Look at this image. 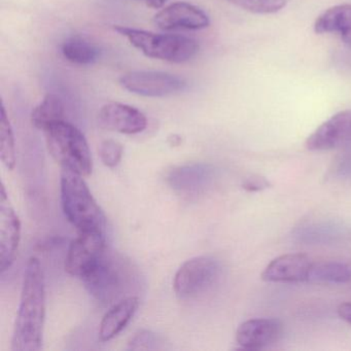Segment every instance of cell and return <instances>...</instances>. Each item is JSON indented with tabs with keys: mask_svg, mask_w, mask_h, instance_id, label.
<instances>
[{
	"mask_svg": "<svg viewBox=\"0 0 351 351\" xmlns=\"http://www.w3.org/2000/svg\"><path fill=\"white\" fill-rule=\"evenodd\" d=\"M46 318V283L38 258L28 261L24 271L21 300L12 338L13 351H40L43 348Z\"/></svg>",
	"mask_w": 351,
	"mask_h": 351,
	"instance_id": "1",
	"label": "cell"
},
{
	"mask_svg": "<svg viewBox=\"0 0 351 351\" xmlns=\"http://www.w3.org/2000/svg\"><path fill=\"white\" fill-rule=\"evenodd\" d=\"M84 176L62 168L60 190L63 213L79 232H106V217L90 192Z\"/></svg>",
	"mask_w": 351,
	"mask_h": 351,
	"instance_id": "2",
	"label": "cell"
},
{
	"mask_svg": "<svg viewBox=\"0 0 351 351\" xmlns=\"http://www.w3.org/2000/svg\"><path fill=\"white\" fill-rule=\"evenodd\" d=\"M49 153L62 168L80 176H89L93 170L91 152L81 130L67 121H61L44 131Z\"/></svg>",
	"mask_w": 351,
	"mask_h": 351,
	"instance_id": "3",
	"label": "cell"
},
{
	"mask_svg": "<svg viewBox=\"0 0 351 351\" xmlns=\"http://www.w3.org/2000/svg\"><path fill=\"white\" fill-rule=\"evenodd\" d=\"M114 29L149 58L184 63L194 58L199 51L198 43L186 36L155 34L125 26H114Z\"/></svg>",
	"mask_w": 351,
	"mask_h": 351,
	"instance_id": "4",
	"label": "cell"
},
{
	"mask_svg": "<svg viewBox=\"0 0 351 351\" xmlns=\"http://www.w3.org/2000/svg\"><path fill=\"white\" fill-rule=\"evenodd\" d=\"M132 278V268L129 263L106 252L82 280L94 299L104 305H110L122 300L130 289Z\"/></svg>",
	"mask_w": 351,
	"mask_h": 351,
	"instance_id": "5",
	"label": "cell"
},
{
	"mask_svg": "<svg viewBox=\"0 0 351 351\" xmlns=\"http://www.w3.org/2000/svg\"><path fill=\"white\" fill-rule=\"evenodd\" d=\"M219 275L221 265L215 258L206 256L191 258L174 276V293L182 300L195 299L210 289Z\"/></svg>",
	"mask_w": 351,
	"mask_h": 351,
	"instance_id": "6",
	"label": "cell"
},
{
	"mask_svg": "<svg viewBox=\"0 0 351 351\" xmlns=\"http://www.w3.org/2000/svg\"><path fill=\"white\" fill-rule=\"evenodd\" d=\"M104 232H80L71 242L65 258L64 268L69 274L83 278L106 254Z\"/></svg>",
	"mask_w": 351,
	"mask_h": 351,
	"instance_id": "7",
	"label": "cell"
},
{
	"mask_svg": "<svg viewBox=\"0 0 351 351\" xmlns=\"http://www.w3.org/2000/svg\"><path fill=\"white\" fill-rule=\"evenodd\" d=\"M120 84L127 91L145 97H165L186 87L182 77L162 71H131L121 77Z\"/></svg>",
	"mask_w": 351,
	"mask_h": 351,
	"instance_id": "8",
	"label": "cell"
},
{
	"mask_svg": "<svg viewBox=\"0 0 351 351\" xmlns=\"http://www.w3.org/2000/svg\"><path fill=\"white\" fill-rule=\"evenodd\" d=\"M21 240V223L12 206L5 186L0 194V269L5 272L11 268L17 256Z\"/></svg>",
	"mask_w": 351,
	"mask_h": 351,
	"instance_id": "9",
	"label": "cell"
},
{
	"mask_svg": "<svg viewBox=\"0 0 351 351\" xmlns=\"http://www.w3.org/2000/svg\"><path fill=\"white\" fill-rule=\"evenodd\" d=\"M351 143V110H343L322 123L305 143L311 152L330 151Z\"/></svg>",
	"mask_w": 351,
	"mask_h": 351,
	"instance_id": "10",
	"label": "cell"
},
{
	"mask_svg": "<svg viewBox=\"0 0 351 351\" xmlns=\"http://www.w3.org/2000/svg\"><path fill=\"white\" fill-rule=\"evenodd\" d=\"M97 122L100 128L122 134L134 135L147 126V117L133 106L120 102H108L100 108Z\"/></svg>",
	"mask_w": 351,
	"mask_h": 351,
	"instance_id": "11",
	"label": "cell"
},
{
	"mask_svg": "<svg viewBox=\"0 0 351 351\" xmlns=\"http://www.w3.org/2000/svg\"><path fill=\"white\" fill-rule=\"evenodd\" d=\"M154 22L158 28L166 32L204 29L210 24V20L204 11L186 1H178L163 8L155 16Z\"/></svg>",
	"mask_w": 351,
	"mask_h": 351,
	"instance_id": "12",
	"label": "cell"
},
{
	"mask_svg": "<svg viewBox=\"0 0 351 351\" xmlns=\"http://www.w3.org/2000/svg\"><path fill=\"white\" fill-rule=\"evenodd\" d=\"M283 335V324L275 318H254L238 326L236 342L244 349L258 350L274 345Z\"/></svg>",
	"mask_w": 351,
	"mask_h": 351,
	"instance_id": "13",
	"label": "cell"
},
{
	"mask_svg": "<svg viewBox=\"0 0 351 351\" xmlns=\"http://www.w3.org/2000/svg\"><path fill=\"white\" fill-rule=\"evenodd\" d=\"M312 262L303 254H287L271 261L262 273L267 282L295 283L308 281Z\"/></svg>",
	"mask_w": 351,
	"mask_h": 351,
	"instance_id": "14",
	"label": "cell"
},
{
	"mask_svg": "<svg viewBox=\"0 0 351 351\" xmlns=\"http://www.w3.org/2000/svg\"><path fill=\"white\" fill-rule=\"evenodd\" d=\"M139 307V299L134 295L124 298L114 304L102 318L99 326V340H112L131 322Z\"/></svg>",
	"mask_w": 351,
	"mask_h": 351,
	"instance_id": "15",
	"label": "cell"
},
{
	"mask_svg": "<svg viewBox=\"0 0 351 351\" xmlns=\"http://www.w3.org/2000/svg\"><path fill=\"white\" fill-rule=\"evenodd\" d=\"M314 32L318 34H339L343 43L351 48L350 3L335 5L324 12L314 23Z\"/></svg>",
	"mask_w": 351,
	"mask_h": 351,
	"instance_id": "16",
	"label": "cell"
},
{
	"mask_svg": "<svg viewBox=\"0 0 351 351\" xmlns=\"http://www.w3.org/2000/svg\"><path fill=\"white\" fill-rule=\"evenodd\" d=\"M61 121H65V106L56 94H47L32 112V125L38 130H47Z\"/></svg>",
	"mask_w": 351,
	"mask_h": 351,
	"instance_id": "17",
	"label": "cell"
},
{
	"mask_svg": "<svg viewBox=\"0 0 351 351\" xmlns=\"http://www.w3.org/2000/svg\"><path fill=\"white\" fill-rule=\"evenodd\" d=\"M62 54L67 61L77 65H90L99 59L100 50L81 36H71L62 45Z\"/></svg>",
	"mask_w": 351,
	"mask_h": 351,
	"instance_id": "18",
	"label": "cell"
},
{
	"mask_svg": "<svg viewBox=\"0 0 351 351\" xmlns=\"http://www.w3.org/2000/svg\"><path fill=\"white\" fill-rule=\"evenodd\" d=\"M351 273L346 265L339 262H317L312 264L309 282L343 285L350 281Z\"/></svg>",
	"mask_w": 351,
	"mask_h": 351,
	"instance_id": "19",
	"label": "cell"
},
{
	"mask_svg": "<svg viewBox=\"0 0 351 351\" xmlns=\"http://www.w3.org/2000/svg\"><path fill=\"white\" fill-rule=\"evenodd\" d=\"M208 170L202 166H186L172 171L169 182L173 188L178 190L190 191L200 188L201 184L208 178Z\"/></svg>",
	"mask_w": 351,
	"mask_h": 351,
	"instance_id": "20",
	"label": "cell"
},
{
	"mask_svg": "<svg viewBox=\"0 0 351 351\" xmlns=\"http://www.w3.org/2000/svg\"><path fill=\"white\" fill-rule=\"evenodd\" d=\"M0 156L1 161L8 169L13 170L16 166V145L13 129L10 123L9 117L5 106L1 108V120H0Z\"/></svg>",
	"mask_w": 351,
	"mask_h": 351,
	"instance_id": "21",
	"label": "cell"
},
{
	"mask_svg": "<svg viewBox=\"0 0 351 351\" xmlns=\"http://www.w3.org/2000/svg\"><path fill=\"white\" fill-rule=\"evenodd\" d=\"M236 7L252 14H275L281 11L289 0H228Z\"/></svg>",
	"mask_w": 351,
	"mask_h": 351,
	"instance_id": "22",
	"label": "cell"
},
{
	"mask_svg": "<svg viewBox=\"0 0 351 351\" xmlns=\"http://www.w3.org/2000/svg\"><path fill=\"white\" fill-rule=\"evenodd\" d=\"M123 145L114 139L102 141L99 147V155L104 165L114 168L121 162L123 157Z\"/></svg>",
	"mask_w": 351,
	"mask_h": 351,
	"instance_id": "23",
	"label": "cell"
},
{
	"mask_svg": "<svg viewBox=\"0 0 351 351\" xmlns=\"http://www.w3.org/2000/svg\"><path fill=\"white\" fill-rule=\"evenodd\" d=\"M160 337L151 330H139L129 342V349L132 350H156L161 348Z\"/></svg>",
	"mask_w": 351,
	"mask_h": 351,
	"instance_id": "24",
	"label": "cell"
},
{
	"mask_svg": "<svg viewBox=\"0 0 351 351\" xmlns=\"http://www.w3.org/2000/svg\"><path fill=\"white\" fill-rule=\"evenodd\" d=\"M270 186V182L264 176H252L245 178L242 184V188L250 193L262 192Z\"/></svg>",
	"mask_w": 351,
	"mask_h": 351,
	"instance_id": "25",
	"label": "cell"
},
{
	"mask_svg": "<svg viewBox=\"0 0 351 351\" xmlns=\"http://www.w3.org/2000/svg\"><path fill=\"white\" fill-rule=\"evenodd\" d=\"M337 312H338L339 317L341 319L344 320L347 324H351V302L340 304Z\"/></svg>",
	"mask_w": 351,
	"mask_h": 351,
	"instance_id": "26",
	"label": "cell"
},
{
	"mask_svg": "<svg viewBox=\"0 0 351 351\" xmlns=\"http://www.w3.org/2000/svg\"><path fill=\"white\" fill-rule=\"evenodd\" d=\"M139 1H143L147 7L156 10L163 9L166 3V0H139Z\"/></svg>",
	"mask_w": 351,
	"mask_h": 351,
	"instance_id": "27",
	"label": "cell"
}]
</instances>
